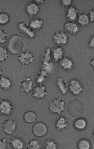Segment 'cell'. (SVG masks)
Returning a JSON list of instances; mask_svg holds the SVG:
<instances>
[{
	"label": "cell",
	"instance_id": "obj_13",
	"mask_svg": "<svg viewBox=\"0 0 94 149\" xmlns=\"http://www.w3.org/2000/svg\"><path fill=\"white\" fill-rule=\"evenodd\" d=\"M10 142L12 149H22L24 144L22 137H13L10 139Z\"/></svg>",
	"mask_w": 94,
	"mask_h": 149
},
{
	"label": "cell",
	"instance_id": "obj_3",
	"mask_svg": "<svg viewBox=\"0 0 94 149\" xmlns=\"http://www.w3.org/2000/svg\"><path fill=\"white\" fill-rule=\"evenodd\" d=\"M13 108V106L10 101L7 99L0 100V114L3 116H10Z\"/></svg>",
	"mask_w": 94,
	"mask_h": 149
},
{
	"label": "cell",
	"instance_id": "obj_22",
	"mask_svg": "<svg viewBox=\"0 0 94 149\" xmlns=\"http://www.w3.org/2000/svg\"><path fill=\"white\" fill-rule=\"evenodd\" d=\"M60 65H61L64 70H69L72 67L73 63L70 58L66 57L64 56L61 61Z\"/></svg>",
	"mask_w": 94,
	"mask_h": 149
},
{
	"label": "cell",
	"instance_id": "obj_26",
	"mask_svg": "<svg viewBox=\"0 0 94 149\" xmlns=\"http://www.w3.org/2000/svg\"><path fill=\"white\" fill-rule=\"evenodd\" d=\"M78 22L80 25L85 26L89 22V19L88 15L85 14L79 15Z\"/></svg>",
	"mask_w": 94,
	"mask_h": 149
},
{
	"label": "cell",
	"instance_id": "obj_36",
	"mask_svg": "<svg viewBox=\"0 0 94 149\" xmlns=\"http://www.w3.org/2000/svg\"><path fill=\"white\" fill-rule=\"evenodd\" d=\"M88 17L89 19V22H93L94 20V9L93 8L88 10Z\"/></svg>",
	"mask_w": 94,
	"mask_h": 149
},
{
	"label": "cell",
	"instance_id": "obj_17",
	"mask_svg": "<svg viewBox=\"0 0 94 149\" xmlns=\"http://www.w3.org/2000/svg\"><path fill=\"white\" fill-rule=\"evenodd\" d=\"M64 28L68 33L72 34H76L79 32V29L77 24L69 21L65 24Z\"/></svg>",
	"mask_w": 94,
	"mask_h": 149
},
{
	"label": "cell",
	"instance_id": "obj_4",
	"mask_svg": "<svg viewBox=\"0 0 94 149\" xmlns=\"http://www.w3.org/2000/svg\"><path fill=\"white\" fill-rule=\"evenodd\" d=\"M35 59L32 52L28 51L22 52L17 58L18 61L22 66H29Z\"/></svg>",
	"mask_w": 94,
	"mask_h": 149
},
{
	"label": "cell",
	"instance_id": "obj_18",
	"mask_svg": "<svg viewBox=\"0 0 94 149\" xmlns=\"http://www.w3.org/2000/svg\"><path fill=\"white\" fill-rule=\"evenodd\" d=\"M12 82L10 79L3 75L0 77V87L3 90H8L10 88Z\"/></svg>",
	"mask_w": 94,
	"mask_h": 149
},
{
	"label": "cell",
	"instance_id": "obj_9",
	"mask_svg": "<svg viewBox=\"0 0 94 149\" xmlns=\"http://www.w3.org/2000/svg\"><path fill=\"white\" fill-rule=\"evenodd\" d=\"M52 39L56 45L66 44L68 41V36L62 31H57L52 36Z\"/></svg>",
	"mask_w": 94,
	"mask_h": 149
},
{
	"label": "cell",
	"instance_id": "obj_20",
	"mask_svg": "<svg viewBox=\"0 0 94 149\" xmlns=\"http://www.w3.org/2000/svg\"><path fill=\"white\" fill-rule=\"evenodd\" d=\"M69 124V123L66 121L64 117L60 116L57 119L55 123V127L58 130H64Z\"/></svg>",
	"mask_w": 94,
	"mask_h": 149
},
{
	"label": "cell",
	"instance_id": "obj_16",
	"mask_svg": "<svg viewBox=\"0 0 94 149\" xmlns=\"http://www.w3.org/2000/svg\"><path fill=\"white\" fill-rule=\"evenodd\" d=\"M52 50L50 48H48L45 50L42 57V65H48L53 63V59L52 58Z\"/></svg>",
	"mask_w": 94,
	"mask_h": 149
},
{
	"label": "cell",
	"instance_id": "obj_24",
	"mask_svg": "<svg viewBox=\"0 0 94 149\" xmlns=\"http://www.w3.org/2000/svg\"><path fill=\"white\" fill-rule=\"evenodd\" d=\"M56 81L58 86L61 90L62 93L63 94H66V92L69 90V88L67 86V84L62 78L57 77L56 78Z\"/></svg>",
	"mask_w": 94,
	"mask_h": 149
},
{
	"label": "cell",
	"instance_id": "obj_38",
	"mask_svg": "<svg viewBox=\"0 0 94 149\" xmlns=\"http://www.w3.org/2000/svg\"><path fill=\"white\" fill-rule=\"evenodd\" d=\"M89 64H91V65H92V66H93V67H94V59L93 58H92L91 60L89 62Z\"/></svg>",
	"mask_w": 94,
	"mask_h": 149
},
{
	"label": "cell",
	"instance_id": "obj_31",
	"mask_svg": "<svg viewBox=\"0 0 94 149\" xmlns=\"http://www.w3.org/2000/svg\"><path fill=\"white\" fill-rule=\"evenodd\" d=\"M89 142L87 140H81L78 143V148L81 149H88L89 148Z\"/></svg>",
	"mask_w": 94,
	"mask_h": 149
},
{
	"label": "cell",
	"instance_id": "obj_30",
	"mask_svg": "<svg viewBox=\"0 0 94 149\" xmlns=\"http://www.w3.org/2000/svg\"><path fill=\"white\" fill-rule=\"evenodd\" d=\"M45 149H56L57 144L55 143L54 140H50V139L46 140L45 141Z\"/></svg>",
	"mask_w": 94,
	"mask_h": 149
},
{
	"label": "cell",
	"instance_id": "obj_28",
	"mask_svg": "<svg viewBox=\"0 0 94 149\" xmlns=\"http://www.w3.org/2000/svg\"><path fill=\"white\" fill-rule=\"evenodd\" d=\"M10 17L7 13L1 12L0 13V24L5 25L9 22Z\"/></svg>",
	"mask_w": 94,
	"mask_h": 149
},
{
	"label": "cell",
	"instance_id": "obj_12",
	"mask_svg": "<svg viewBox=\"0 0 94 149\" xmlns=\"http://www.w3.org/2000/svg\"><path fill=\"white\" fill-rule=\"evenodd\" d=\"M68 88L70 89V91L73 94L78 95L83 90L80 84L79 81L75 80H71L69 81Z\"/></svg>",
	"mask_w": 94,
	"mask_h": 149
},
{
	"label": "cell",
	"instance_id": "obj_6",
	"mask_svg": "<svg viewBox=\"0 0 94 149\" xmlns=\"http://www.w3.org/2000/svg\"><path fill=\"white\" fill-rule=\"evenodd\" d=\"M3 130L7 135L12 134L15 130L16 123L11 119L5 120L1 124Z\"/></svg>",
	"mask_w": 94,
	"mask_h": 149
},
{
	"label": "cell",
	"instance_id": "obj_29",
	"mask_svg": "<svg viewBox=\"0 0 94 149\" xmlns=\"http://www.w3.org/2000/svg\"><path fill=\"white\" fill-rule=\"evenodd\" d=\"M86 122L85 120L82 118L78 119L75 120L74 123V126L76 128L78 129H83L86 127Z\"/></svg>",
	"mask_w": 94,
	"mask_h": 149
},
{
	"label": "cell",
	"instance_id": "obj_5",
	"mask_svg": "<svg viewBox=\"0 0 94 149\" xmlns=\"http://www.w3.org/2000/svg\"><path fill=\"white\" fill-rule=\"evenodd\" d=\"M48 128L46 125L42 122H38L34 124L32 131L33 134L36 137L44 136L46 134Z\"/></svg>",
	"mask_w": 94,
	"mask_h": 149
},
{
	"label": "cell",
	"instance_id": "obj_33",
	"mask_svg": "<svg viewBox=\"0 0 94 149\" xmlns=\"http://www.w3.org/2000/svg\"><path fill=\"white\" fill-rule=\"evenodd\" d=\"M8 34L5 33L3 30L0 29V44L4 43L6 41V38Z\"/></svg>",
	"mask_w": 94,
	"mask_h": 149
},
{
	"label": "cell",
	"instance_id": "obj_14",
	"mask_svg": "<svg viewBox=\"0 0 94 149\" xmlns=\"http://www.w3.org/2000/svg\"><path fill=\"white\" fill-rule=\"evenodd\" d=\"M52 53L53 56V61L57 62L59 60L62 58L63 57L65 56L64 47L63 46L57 47L56 49L52 50Z\"/></svg>",
	"mask_w": 94,
	"mask_h": 149
},
{
	"label": "cell",
	"instance_id": "obj_11",
	"mask_svg": "<svg viewBox=\"0 0 94 149\" xmlns=\"http://www.w3.org/2000/svg\"><path fill=\"white\" fill-rule=\"evenodd\" d=\"M25 8L27 13L32 16L37 15L40 10L38 3H35V2L29 3L26 6Z\"/></svg>",
	"mask_w": 94,
	"mask_h": 149
},
{
	"label": "cell",
	"instance_id": "obj_19",
	"mask_svg": "<svg viewBox=\"0 0 94 149\" xmlns=\"http://www.w3.org/2000/svg\"><path fill=\"white\" fill-rule=\"evenodd\" d=\"M48 76V73L44 70L37 71V73L35 76L36 83H42L46 80Z\"/></svg>",
	"mask_w": 94,
	"mask_h": 149
},
{
	"label": "cell",
	"instance_id": "obj_1",
	"mask_svg": "<svg viewBox=\"0 0 94 149\" xmlns=\"http://www.w3.org/2000/svg\"><path fill=\"white\" fill-rule=\"evenodd\" d=\"M25 47L24 40L22 36L15 35L12 36L8 44V49L12 54H17L23 52Z\"/></svg>",
	"mask_w": 94,
	"mask_h": 149
},
{
	"label": "cell",
	"instance_id": "obj_15",
	"mask_svg": "<svg viewBox=\"0 0 94 149\" xmlns=\"http://www.w3.org/2000/svg\"><path fill=\"white\" fill-rule=\"evenodd\" d=\"M24 120L28 124L35 123L37 120V116L36 113L32 111H28L25 112L23 115Z\"/></svg>",
	"mask_w": 94,
	"mask_h": 149
},
{
	"label": "cell",
	"instance_id": "obj_23",
	"mask_svg": "<svg viewBox=\"0 0 94 149\" xmlns=\"http://www.w3.org/2000/svg\"><path fill=\"white\" fill-rule=\"evenodd\" d=\"M43 24V21L41 19H36L31 20L30 22L29 26L33 29H37L41 28Z\"/></svg>",
	"mask_w": 94,
	"mask_h": 149
},
{
	"label": "cell",
	"instance_id": "obj_8",
	"mask_svg": "<svg viewBox=\"0 0 94 149\" xmlns=\"http://www.w3.org/2000/svg\"><path fill=\"white\" fill-rule=\"evenodd\" d=\"M48 94L46 87L45 86L39 85L34 88L33 90L32 97L36 98L37 100L42 99L44 96Z\"/></svg>",
	"mask_w": 94,
	"mask_h": 149
},
{
	"label": "cell",
	"instance_id": "obj_25",
	"mask_svg": "<svg viewBox=\"0 0 94 149\" xmlns=\"http://www.w3.org/2000/svg\"><path fill=\"white\" fill-rule=\"evenodd\" d=\"M26 149H38L41 148L39 141L31 138L30 139L29 142L26 145Z\"/></svg>",
	"mask_w": 94,
	"mask_h": 149
},
{
	"label": "cell",
	"instance_id": "obj_35",
	"mask_svg": "<svg viewBox=\"0 0 94 149\" xmlns=\"http://www.w3.org/2000/svg\"><path fill=\"white\" fill-rule=\"evenodd\" d=\"M71 3V1L70 0H62L60 1V4L63 8L70 6Z\"/></svg>",
	"mask_w": 94,
	"mask_h": 149
},
{
	"label": "cell",
	"instance_id": "obj_37",
	"mask_svg": "<svg viewBox=\"0 0 94 149\" xmlns=\"http://www.w3.org/2000/svg\"><path fill=\"white\" fill-rule=\"evenodd\" d=\"M88 46L92 50H94V37L93 36L91 38V40L89 42V43L88 44Z\"/></svg>",
	"mask_w": 94,
	"mask_h": 149
},
{
	"label": "cell",
	"instance_id": "obj_7",
	"mask_svg": "<svg viewBox=\"0 0 94 149\" xmlns=\"http://www.w3.org/2000/svg\"><path fill=\"white\" fill-rule=\"evenodd\" d=\"M19 85L21 92L29 93L33 85L32 79L31 77H24L20 81Z\"/></svg>",
	"mask_w": 94,
	"mask_h": 149
},
{
	"label": "cell",
	"instance_id": "obj_39",
	"mask_svg": "<svg viewBox=\"0 0 94 149\" xmlns=\"http://www.w3.org/2000/svg\"><path fill=\"white\" fill-rule=\"evenodd\" d=\"M3 70H2L1 68H0V77H1V76L3 75Z\"/></svg>",
	"mask_w": 94,
	"mask_h": 149
},
{
	"label": "cell",
	"instance_id": "obj_10",
	"mask_svg": "<svg viewBox=\"0 0 94 149\" xmlns=\"http://www.w3.org/2000/svg\"><path fill=\"white\" fill-rule=\"evenodd\" d=\"M19 27L21 31L24 32L30 38L32 39L36 36V33L34 30L29 26L27 25L26 24L24 21L19 23Z\"/></svg>",
	"mask_w": 94,
	"mask_h": 149
},
{
	"label": "cell",
	"instance_id": "obj_2",
	"mask_svg": "<svg viewBox=\"0 0 94 149\" xmlns=\"http://www.w3.org/2000/svg\"><path fill=\"white\" fill-rule=\"evenodd\" d=\"M65 104V102L63 101L61 97H59L58 98L53 97L50 102L48 110L52 112L60 115L62 111H64Z\"/></svg>",
	"mask_w": 94,
	"mask_h": 149
},
{
	"label": "cell",
	"instance_id": "obj_27",
	"mask_svg": "<svg viewBox=\"0 0 94 149\" xmlns=\"http://www.w3.org/2000/svg\"><path fill=\"white\" fill-rule=\"evenodd\" d=\"M8 56L9 54L6 47L0 46V61H6Z\"/></svg>",
	"mask_w": 94,
	"mask_h": 149
},
{
	"label": "cell",
	"instance_id": "obj_32",
	"mask_svg": "<svg viewBox=\"0 0 94 149\" xmlns=\"http://www.w3.org/2000/svg\"><path fill=\"white\" fill-rule=\"evenodd\" d=\"M8 144L6 138H0V149L8 148Z\"/></svg>",
	"mask_w": 94,
	"mask_h": 149
},
{
	"label": "cell",
	"instance_id": "obj_21",
	"mask_svg": "<svg viewBox=\"0 0 94 149\" xmlns=\"http://www.w3.org/2000/svg\"><path fill=\"white\" fill-rule=\"evenodd\" d=\"M77 14L78 10L75 7L73 6H70L67 12L66 17L68 18L70 21H74L76 19Z\"/></svg>",
	"mask_w": 94,
	"mask_h": 149
},
{
	"label": "cell",
	"instance_id": "obj_34",
	"mask_svg": "<svg viewBox=\"0 0 94 149\" xmlns=\"http://www.w3.org/2000/svg\"><path fill=\"white\" fill-rule=\"evenodd\" d=\"M43 68V69L45 70L47 72L51 73L52 72V71L53 70V62L50 63V64H48V65H42Z\"/></svg>",
	"mask_w": 94,
	"mask_h": 149
}]
</instances>
